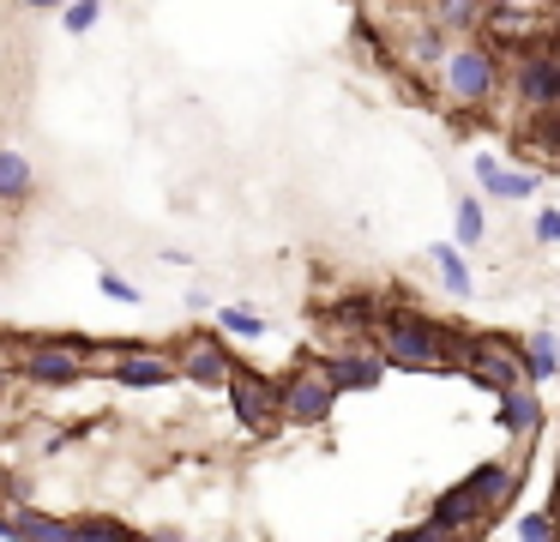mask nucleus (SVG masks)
Returning <instances> with one entry per match:
<instances>
[{"instance_id": "obj_1", "label": "nucleus", "mask_w": 560, "mask_h": 542, "mask_svg": "<svg viewBox=\"0 0 560 542\" xmlns=\"http://www.w3.org/2000/svg\"><path fill=\"white\" fill-rule=\"evenodd\" d=\"M452 337L458 332H440V325L416 320V313H392V320L374 332V349H380L386 368L434 373V368H452Z\"/></svg>"}, {"instance_id": "obj_12", "label": "nucleus", "mask_w": 560, "mask_h": 542, "mask_svg": "<svg viewBox=\"0 0 560 542\" xmlns=\"http://www.w3.org/2000/svg\"><path fill=\"white\" fill-rule=\"evenodd\" d=\"M482 31L494 36V48H536V36H542V12H506V7H494L482 19Z\"/></svg>"}, {"instance_id": "obj_14", "label": "nucleus", "mask_w": 560, "mask_h": 542, "mask_svg": "<svg viewBox=\"0 0 560 542\" xmlns=\"http://www.w3.org/2000/svg\"><path fill=\"white\" fill-rule=\"evenodd\" d=\"M476 181H482L494 199H530V193H536V175L506 169V163H494V157H476Z\"/></svg>"}, {"instance_id": "obj_2", "label": "nucleus", "mask_w": 560, "mask_h": 542, "mask_svg": "<svg viewBox=\"0 0 560 542\" xmlns=\"http://www.w3.org/2000/svg\"><path fill=\"white\" fill-rule=\"evenodd\" d=\"M494 84H500V55H494V48H482V43L452 48V55L440 60V91H446L452 108L488 103V96H494Z\"/></svg>"}, {"instance_id": "obj_15", "label": "nucleus", "mask_w": 560, "mask_h": 542, "mask_svg": "<svg viewBox=\"0 0 560 542\" xmlns=\"http://www.w3.org/2000/svg\"><path fill=\"white\" fill-rule=\"evenodd\" d=\"M518 361H524V380H542V373L560 368V344H555L548 332H536V337H524Z\"/></svg>"}, {"instance_id": "obj_9", "label": "nucleus", "mask_w": 560, "mask_h": 542, "mask_svg": "<svg viewBox=\"0 0 560 542\" xmlns=\"http://www.w3.org/2000/svg\"><path fill=\"white\" fill-rule=\"evenodd\" d=\"M518 103L524 108H560V79H555V60L542 55V48H524L518 60Z\"/></svg>"}, {"instance_id": "obj_4", "label": "nucleus", "mask_w": 560, "mask_h": 542, "mask_svg": "<svg viewBox=\"0 0 560 542\" xmlns=\"http://www.w3.org/2000/svg\"><path fill=\"white\" fill-rule=\"evenodd\" d=\"M91 356L97 349H85L79 337H55V344H25L19 349V368H25V380L37 385H79L91 368Z\"/></svg>"}, {"instance_id": "obj_18", "label": "nucleus", "mask_w": 560, "mask_h": 542, "mask_svg": "<svg viewBox=\"0 0 560 542\" xmlns=\"http://www.w3.org/2000/svg\"><path fill=\"white\" fill-rule=\"evenodd\" d=\"M524 139H530L536 151H555V157H560V108H530V120H524Z\"/></svg>"}, {"instance_id": "obj_19", "label": "nucleus", "mask_w": 560, "mask_h": 542, "mask_svg": "<svg viewBox=\"0 0 560 542\" xmlns=\"http://www.w3.org/2000/svg\"><path fill=\"white\" fill-rule=\"evenodd\" d=\"M73 542H139V537L121 524V518H79Z\"/></svg>"}, {"instance_id": "obj_33", "label": "nucleus", "mask_w": 560, "mask_h": 542, "mask_svg": "<svg viewBox=\"0 0 560 542\" xmlns=\"http://www.w3.org/2000/svg\"><path fill=\"white\" fill-rule=\"evenodd\" d=\"M7 380H13V373H7V361H0V392H7Z\"/></svg>"}, {"instance_id": "obj_32", "label": "nucleus", "mask_w": 560, "mask_h": 542, "mask_svg": "<svg viewBox=\"0 0 560 542\" xmlns=\"http://www.w3.org/2000/svg\"><path fill=\"white\" fill-rule=\"evenodd\" d=\"M548 60H555V79H560V48H548Z\"/></svg>"}, {"instance_id": "obj_20", "label": "nucleus", "mask_w": 560, "mask_h": 542, "mask_svg": "<svg viewBox=\"0 0 560 542\" xmlns=\"http://www.w3.org/2000/svg\"><path fill=\"white\" fill-rule=\"evenodd\" d=\"M536 422H542V404H536L530 385L506 392V428H512V434H524V428H536Z\"/></svg>"}, {"instance_id": "obj_34", "label": "nucleus", "mask_w": 560, "mask_h": 542, "mask_svg": "<svg viewBox=\"0 0 560 542\" xmlns=\"http://www.w3.org/2000/svg\"><path fill=\"white\" fill-rule=\"evenodd\" d=\"M0 537H7V506H0Z\"/></svg>"}, {"instance_id": "obj_3", "label": "nucleus", "mask_w": 560, "mask_h": 542, "mask_svg": "<svg viewBox=\"0 0 560 542\" xmlns=\"http://www.w3.org/2000/svg\"><path fill=\"white\" fill-rule=\"evenodd\" d=\"M452 361H464V368L476 373V385H488L494 397H506V392H518V385H530V380H524L518 349L494 344V337H452Z\"/></svg>"}, {"instance_id": "obj_13", "label": "nucleus", "mask_w": 560, "mask_h": 542, "mask_svg": "<svg viewBox=\"0 0 560 542\" xmlns=\"http://www.w3.org/2000/svg\"><path fill=\"white\" fill-rule=\"evenodd\" d=\"M512 488H518V470H512V464H482V470L470 476V494H476V506H482L488 518H494L500 506L512 500Z\"/></svg>"}, {"instance_id": "obj_8", "label": "nucleus", "mask_w": 560, "mask_h": 542, "mask_svg": "<svg viewBox=\"0 0 560 542\" xmlns=\"http://www.w3.org/2000/svg\"><path fill=\"white\" fill-rule=\"evenodd\" d=\"M103 368L115 373V385H133V392H151V385H170L175 380V361L163 349H103Z\"/></svg>"}, {"instance_id": "obj_16", "label": "nucleus", "mask_w": 560, "mask_h": 542, "mask_svg": "<svg viewBox=\"0 0 560 542\" xmlns=\"http://www.w3.org/2000/svg\"><path fill=\"white\" fill-rule=\"evenodd\" d=\"M31 187H37V175H31L25 157L0 151V199H31Z\"/></svg>"}, {"instance_id": "obj_29", "label": "nucleus", "mask_w": 560, "mask_h": 542, "mask_svg": "<svg viewBox=\"0 0 560 542\" xmlns=\"http://www.w3.org/2000/svg\"><path fill=\"white\" fill-rule=\"evenodd\" d=\"M536 241H560V211H542V217H536Z\"/></svg>"}, {"instance_id": "obj_11", "label": "nucleus", "mask_w": 560, "mask_h": 542, "mask_svg": "<svg viewBox=\"0 0 560 542\" xmlns=\"http://www.w3.org/2000/svg\"><path fill=\"white\" fill-rule=\"evenodd\" d=\"M7 537L13 542H73V524L37 512V506H7Z\"/></svg>"}, {"instance_id": "obj_5", "label": "nucleus", "mask_w": 560, "mask_h": 542, "mask_svg": "<svg viewBox=\"0 0 560 542\" xmlns=\"http://www.w3.org/2000/svg\"><path fill=\"white\" fill-rule=\"evenodd\" d=\"M331 404H338V385L326 380V368H295L290 380L278 385V416H290V422H326L331 416Z\"/></svg>"}, {"instance_id": "obj_31", "label": "nucleus", "mask_w": 560, "mask_h": 542, "mask_svg": "<svg viewBox=\"0 0 560 542\" xmlns=\"http://www.w3.org/2000/svg\"><path fill=\"white\" fill-rule=\"evenodd\" d=\"M548 524H555V542H560V506H555V512H548Z\"/></svg>"}, {"instance_id": "obj_17", "label": "nucleus", "mask_w": 560, "mask_h": 542, "mask_svg": "<svg viewBox=\"0 0 560 542\" xmlns=\"http://www.w3.org/2000/svg\"><path fill=\"white\" fill-rule=\"evenodd\" d=\"M434 31H470V24H482V7L476 0H434Z\"/></svg>"}, {"instance_id": "obj_30", "label": "nucleus", "mask_w": 560, "mask_h": 542, "mask_svg": "<svg viewBox=\"0 0 560 542\" xmlns=\"http://www.w3.org/2000/svg\"><path fill=\"white\" fill-rule=\"evenodd\" d=\"M25 7H37V12H49V7H67V0H25Z\"/></svg>"}, {"instance_id": "obj_7", "label": "nucleus", "mask_w": 560, "mask_h": 542, "mask_svg": "<svg viewBox=\"0 0 560 542\" xmlns=\"http://www.w3.org/2000/svg\"><path fill=\"white\" fill-rule=\"evenodd\" d=\"M170 361H175V380H187V385H230V373H235L230 349L218 337H187L182 356H170Z\"/></svg>"}, {"instance_id": "obj_26", "label": "nucleus", "mask_w": 560, "mask_h": 542, "mask_svg": "<svg viewBox=\"0 0 560 542\" xmlns=\"http://www.w3.org/2000/svg\"><path fill=\"white\" fill-rule=\"evenodd\" d=\"M392 542H458V530H446L440 518H428V524L404 530V537H392Z\"/></svg>"}, {"instance_id": "obj_27", "label": "nucleus", "mask_w": 560, "mask_h": 542, "mask_svg": "<svg viewBox=\"0 0 560 542\" xmlns=\"http://www.w3.org/2000/svg\"><path fill=\"white\" fill-rule=\"evenodd\" d=\"M97 284H103V296H115V301H127V308H139V289H133V284H127V277H121V272H103V277H97Z\"/></svg>"}, {"instance_id": "obj_6", "label": "nucleus", "mask_w": 560, "mask_h": 542, "mask_svg": "<svg viewBox=\"0 0 560 542\" xmlns=\"http://www.w3.org/2000/svg\"><path fill=\"white\" fill-rule=\"evenodd\" d=\"M223 392H230V404H235V422H242V428L266 434L271 422H278V385H271L266 373H247V368H235Z\"/></svg>"}, {"instance_id": "obj_24", "label": "nucleus", "mask_w": 560, "mask_h": 542, "mask_svg": "<svg viewBox=\"0 0 560 542\" xmlns=\"http://www.w3.org/2000/svg\"><path fill=\"white\" fill-rule=\"evenodd\" d=\"M476 241H482V205L464 199L458 205V241H452V247H476Z\"/></svg>"}, {"instance_id": "obj_23", "label": "nucleus", "mask_w": 560, "mask_h": 542, "mask_svg": "<svg viewBox=\"0 0 560 542\" xmlns=\"http://www.w3.org/2000/svg\"><path fill=\"white\" fill-rule=\"evenodd\" d=\"M61 19H67V31H73V36H85L91 24L103 19V0H67V12H61Z\"/></svg>"}, {"instance_id": "obj_28", "label": "nucleus", "mask_w": 560, "mask_h": 542, "mask_svg": "<svg viewBox=\"0 0 560 542\" xmlns=\"http://www.w3.org/2000/svg\"><path fill=\"white\" fill-rule=\"evenodd\" d=\"M518 542H555V524H548V512H530L518 524Z\"/></svg>"}, {"instance_id": "obj_21", "label": "nucleus", "mask_w": 560, "mask_h": 542, "mask_svg": "<svg viewBox=\"0 0 560 542\" xmlns=\"http://www.w3.org/2000/svg\"><path fill=\"white\" fill-rule=\"evenodd\" d=\"M404 60H416V67H434V60H446V48H440V31H434V24H416L410 43H404Z\"/></svg>"}, {"instance_id": "obj_25", "label": "nucleus", "mask_w": 560, "mask_h": 542, "mask_svg": "<svg viewBox=\"0 0 560 542\" xmlns=\"http://www.w3.org/2000/svg\"><path fill=\"white\" fill-rule=\"evenodd\" d=\"M218 320H223V332H235V337H266V320L247 313V308H223Z\"/></svg>"}, {"instance_id": "obj_35", "label": "nucleus", "mask_w": 560, "mask_h": 542, "mask_svg": "<svg viewBox=\"0 0 560 542\" xmlns=\"http://www.w3.org/2000/svg\"><path fill=\"white\" fill-rule=\"evenodd\" d=\"M0 488H7V464H0Z\"/></svg>"}, {"instance_id": "obj_22", "label": "nucleus", "mask_w": 560, "mask_h": 542, "mask_svg": "<svg viewBox=\"0 0 560 542\" xmlns=\"http://www.w3.org/2000/svg\"><path fill=\"white\" fill-rule=\"evenodd\" d=\"M434 265L440 272H446V289H470V272H464V260H458V247H452V241H434Z\"/></svg>"}, {"instance_id": "obj_10", "label": "nucleus", "mask_w": 560, "mask_h": 542, "mask_svg": "<svg viewBox=\"0 0 560 542\" xmlns=\"http://www.w3.org/2000/svg\"><path fill=\"white\" fill-rule=\"evenodd\" d=\"M380 373H386L380 349H343V356L326 361V380L338 385V392H368V385H380Z\"/></svg>"}]
</instances>
